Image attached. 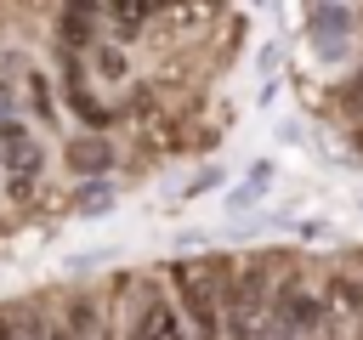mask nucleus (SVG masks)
<instances>
[{
	"instance_id": "nucleus-3",
	"label": "nucleus",
	"mask_w": 363,
	"mask_h": 340,
	"mask_svg": "<svg viewBox=\"0 0 363 340\" xmlns=\"http://www.w3.org/2000/svg\"><path fill=\"white\" fill-rule=\"evenodd\" d=\"M278 323H284L289 334H312V329L323 323V300H318L312 289H301V283H295V289H284V295H278Z\"/></svg>"
},
{
	"instance_id": "nucleus-4",
	"label": "nucleus",
	"mask_w": 363,
	"mask_h": 340,
	"mask_svg": "<svg viewBox=\"0 0 363 340\" xmlns=\"http://www.w3.org/2000/svg\"><path fill=\"white\" fill-rule=\"evenodd\" d=\"M108 159H113V147H108V142H79V147H74V164H79V170L108 164Z\"/></svg>"
},
{
	"instance_id": "nucleus-1",
	"label": "nucleus",
	"mask_w": 363,
	"mask_h": 340,
	"mask_svg": "<svg viewBox=\"0 0 363 340\" xmlns=\"http://www.w3.org/2000/svg\"><path fill=\"white\" fill-rule=\"evenodd\" d=\"M170 289L187 306V323L199 340H221V295L210 278H199V266H170Z\"/></svg>"
},
{
	"instance_id": "nucleus-6",
	"label": "nucleus",
	"mask_w": 363,
	"mask_h": 340,
	"mask_svg": "<svg viewBox=\"0 0 363 340\" xmlns=\"http://www.w3.org/2000/svg\"><path fill=\"white\" fill-rule=\"evenodd\" d=\"M0 340H17V329H11V323H6V317H0Z\"/></svg>"
},
{
	"instance_id": "nucleus-5",
	"label": "nucleus",
	"mask_w": 363,
	"mask_h": 340,
	"mask_svg": "<svg viewBox=\"0 0 363 340\" xmlns=\"http://www.w3.org/2000/svg\"><path fill=\"white\" fill-rule=\"evenodd\" d=\"M45 340H79L74 329H45Z\"/></svg>"
},
{
	"instance_id": "nucleus-2",
	"label": "nucleus",
	"mask_w": 363,
	"mask_h": 340,
	"mask_svg": "<svg viewBox=\"0 0 363 340\" xmlns=\"http://www.w3.org/2000/svg\"><path fill=\"white\" fill-rule=\"evenodd\" d=\"M130 340H187V334H182V312H176V300H170V295H153V300L136 312Z\"/></svg>"
}]
</instances>
